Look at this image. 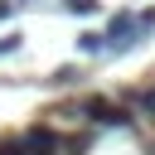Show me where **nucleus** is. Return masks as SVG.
<instances>
[{"mask_svg": "<svg viewBox=\"0 0 155 155\" xmlns=\"http://www.w3.org/2000/svg\"><path fill=\"white\" fill-rule=\"evenodd\" d=\"M140 15L136 10H121V15H111V24H107V44H111V53H126L131 44H140Z\"/></svg>", "mask_w": 155, "mask_h": 155, "instance_id": "nucleus-1", "label": "nucleus"}, {"mask_svg": "<svg viewBox=\"0 0 155 155\" xmlns=\"http://www.w3.org/2000/svg\"><path fill=\"white\" fill-rule=\"evenodd\" d=\"M82 116H87L92 126H107V131H126V126H131V111L116 107V102H107V97H87V102H82Z\"/></svg>", "mask_w": 155, "mask_h": 155, "instance_id": "nucleus-2", "label": "nucleus"}, {"mask_svg": "<svg viewBox=\"0 0 155 155\" xmlns=\"http://www.w3.org/2000/svg\"><path fill=\"white\" fill-rule=\"evenodd\" d=\"M19 145H24V155H58V150H63V136L48 131V126H29V131L19 136Z\"/></svg>", "mask_w": 155, "mask_h": 155, "instance_id": "nucleus-3", "label": "nucleus"}, {"mask_svg": "<svg viewBox=\"0 0 155 155\" xmlns=\"http://www.w3.org/2000/svg\"><path fill=\"white\" fill-rule=\"evenodd\" d=\"M78 48H82V53H111V44H107V34H92V29H87V34L78 39Z\"/></svg>", "mask_w": 155, "mask_h": 155, "instance_id": "nucleus-4", "label": "nucleus"}, {"mask_svg": "<svg viewBox=\"0 0 155 155\" xmlns=\"http://www.w3.org/2000/svg\"><path fill=\"white\" fill-rule=\"evenodd\" d=\"M48 78H53L58 87H73V82H78V68H73V63H63V68H53Z\"/></svg>", "mask_w": 155, "mask_h": 155, "instance_id": "nucleus-5", "label": "nucleus"}, {"mask_svg": "<svg viewBox=\"0 0 155 155\" xmlns=\"http://www.w3.org/2000/svg\"><path fill=\"white\" fill-rule=\"evenodd\" d=\"M63 10H68V15H92L97 0H63Z\"/></svg>", "mask_w": 155, "mask_h": 155, "instance_id": "nucleus-6", "label": "nucleus"}, {"mask_svg": "<svg viewBox=\"0 0 155 155\" xmlns=\"http://www.w3.org/2000/svg\"><path fill=\"white\" fill-rule=\"evenodd\" d=\"M15 48H19V34H0V58H10Z\"/></svg>", "mask_w": 155, "mask_h": 155, "instance_id": "nucleus-7", "label": "nucleus"}]
</instances>
